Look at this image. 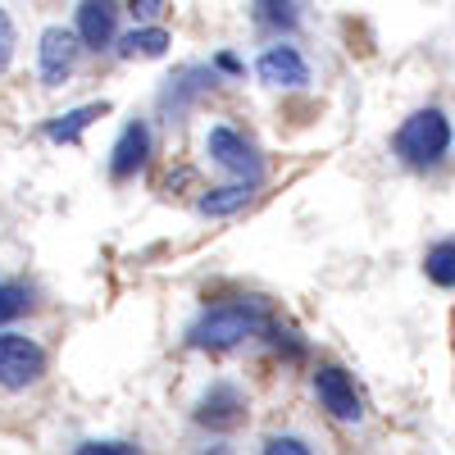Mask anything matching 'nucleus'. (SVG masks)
Listing matches in <instances>:
<instances>
[{
  "mask_svg": "<svg viewBox=\"0 0 455 455\" xmlns=\"http://www.w3.org/2000/svg\"><path fill=\"white\" fill-rule=\"evenodd\" d=\"M114 28H119V10L114 0H83L78 5V42L92 51L114 46Z\"/></svg>",
  "mask_w": 455,
  "mask_h": 455,
  "instance_id": "obj_10",
  "label": "nucleus"
},
{
  "mask_svg": "<svg viewBox=\"0 0 455 455\" xmlns=\"http://www.w3.org/2000/svg\"><path fill=\"white\" fill-rule=\"evenodd\" d=\"M128 10H132V14H137V19L150 28V19H156V14L164 10V0H128Z\"/></svg>",
  "mask_w": 455,
  "mask_h": 455,
  "instance_id": "obj_20",
  "label": "nucleus"
},
{
  "mask_svg": "<svg viewBox=\"0 0 455 455\" xmlns=\"http://www.w3.org/2000/svg\"><path fill=\"white\" fill-rule=\"evenodd\" d=\"M32 310V287H23V283H0V323H10V319H19V315H28Z\"/></svg>",
  "mask_w": 455,
  "mask_h": 455,
  "instance_id": "obj_15",
  "label": "nucleus"
},
{
  "mask_svg": "<svg viewBox=\"0 0 455 455\" xmlns=\"http://www.w3.org/2000/svg\"><path fill=\"white\" fill-rule=\"evenodd\" d=\"M315 392H319L323 410L332 414V419H341V424H355L360 414H364V401H360V392H355V383H351V373L337 369V364H319Z\"/></svg>",
  "mask_w": 455,
  "mask_h": 455,
  "instance_id": "obj_6",
  "label": "nucleus"
},
{
  "mask_svg": "<svg viewBox=\"0 0 455 455\" xmlns=\"http://www.w3.org/2000/svg\"><path fill=\"white\" fill-rule=\"evenodd\" d=\"M255 73H259V83H269V87H306L310 83V64L300 60L296 46H269L255 60Z\"/></svg>",
  "mask_w": 455,
  "mask_h": 455,
  "instance_id": "obj_8",
  "label": "nucleus"
},
{
  "mask_svg": "<svg viewBox=\"0 0 455 455\" xmlns=\"http://www.w3.org/2000/svg\"><path fill=\"white\" fill-rule=\"evenodd\" d=\"M259 328H264V306H259V300H228V306L205 310L192 323L187 341L201 347V351H228V347H237L242 337H251Z\"/></svg>",
  "mask_w": 455,
  "mask_h": 455,
  "instance_id": "obj_1",
  "label": "nucleus"
},
{
  "mask_svg": "<svg viewBox=\"0 0 455 455\" xmlns=\"http://www.w3.org/2000/svg\"><path fill=\"white\" fill-rule=\"evenodd\" d=\"M73 455H141V451L128 446V442H83Z\"/></svg>",
  "mask_w": 455,
  "mask_h": 455,
  "instance_id": "obj_17",
  "label": "nucleus"
},
{
  "mask_svg": "<svg viewBox=\"0 0 455 455\" xmlns=\"http://www.w3.org/2000/svg\"><path fill=\"white\" fill-rule=\"evenodd\" d=\"M392 150H396L410 169L437 164L446 150H451V124H446V114H442V109H414L410 119L396 128Z\"/></svg>",
  "mask_w": 455,
  "mask_h": 455,
  "instance_id": "obj_2",
  "label": "nucleus"
},
{
  "mask_svg": "<svg viewBox=\"0 0 455 455\" xmlns=\"http://www.w3.org/2000/svg\"><path fill=\"white\" fill-rule=\"evenodd\" d=\"M424 269H428V278H433L437 287H455V237H446V242H437V246L428 251Z\"/></svg>",
  "mask_w": 455,
  "mask_h": 455,
  "instance_id": "obj_14",
  "label": "nucleus"
},
{
  "mask_svg": "<svg viewBox=\"0 0 455 455\" xmlns=\"http://www.w3.org/2000/svg\"><path fill=\"white\" fill-rule=\"evenodd\" d=\"M10 55H14V23H10L5 10H0V68L10 64Z\"/></svg>",
  "mask_w": 455,
  "mask_h": 455,
  "instance_id": "obj_19",
  "label": "nucleus"
},
{
  "mask_svg": "<svg viewBox=\"0 0 455 455\" xmlns=\"http://www.w3.org/2000/svg\"><path fill=\"white\" fill-rule=\"evenodd\" d=\"M255 14L269 28H296V0H255Z\"/></svg>",
  "mask_w": 455,
  "mask_h": 455,
  "instance_id": "obj_16",
  "label": "nucleus"
},
{
  "mask_svg": "<svg viewBox=\"0 0 455 455\" xmlns=\"http://www.w3.org/2000/svg\"><path fill=\"white\" fill-rule=\"evenodd\" d=\"M219 68H223V73H242V64H237V55H219Z\"/></svg>",
  "mask_w": 455,
  "mask_h": 455,
  "instance_id": "obj_21",
  "label": "nucleus"
},
{
  "mask_svg": "<svg viewBox=\"0 0 455 455\" xmlns=\"http://www.w3.org/2000/svg\"><path fill=\"white\" fill-rule=\"evenodd\" d=\"M42 373H46V351L36 347L32 337L0 332V387L23 392V387H32Z\"/></svg>",
  "mask_w": 455,
  "mask_h": 455,
  "instance_id": "obj_3",
  "label": "nucleus"
},
{
  "mask_svg": "<svg viewBox=\"0 0 455 455\" xmlns=\"http://www.w3.org/2000/svg\"><path fill=\"white\" fill-rule=\"evenodd\" d=\"M173 46V36L164 28H132L128 36H119V55L124 60H156Z\"/></svg>",
  "mask_w": 455,
  "mask_h": 455,
  "instance_id": "obj_12",
  "label": "nucleus"
},
{
  "mask_svg": "<svg viewBox=\"0 0 455 455\" xmlns=\"http://www.w3.org/2000/svg\"><path fill=\"white\" fill-rule=\"evenodd\" d=\"M255 196V182H233V187H219V192H210V196H201V214H210V219H223V214H237V210H246V201Z\"/></svg>",
  "mask_w": 455,
  "mask_h": 455,
  "instance_id": "obj_13",
  "label": "nucleus"
},
{
  "mask_svg": "<svg viewBox=\"0 0 455 455\" xmlns=\"http://www.w3.org/2000/svg\"><path fill=\"white\" fill-rule=\"evenodd\" d=\"M242 419H246V396H242V387H233V383H214V387L201 396V405H196V424H205V428H214V433L237 428Z\"/></svg>",
  "mask_w": 455,
  "mask_h": 455,
  "instance_id": "obj_7",
  "label": "nucleus"
},
{
  "mask_svg": "<svg viewBox=\"0 0 455 455\" xmlns=\"http://www.w3.org/2000/svg\"><path fill=\"white\" fill-rule=\"evenodd\" d=\"M105 114H109V105H105V100H92V105H78V109H68V114H55V119L46 124V137H51V141L73 146V141H78L96 119H105Z\"/></svg>",
  "mask_w": 455,
  "mask_h": 455,
  "instance_id": "obj_11",
  "label": "nucleus"
},
{
  "mask_svg": "<svg viewBox=\"0 0 455 455\" xmlns=\"http://www.w3.org/2000/svg\"><path fill=\"white\" fill-rule=\"evenodd\" d=\"M264 455H310V446L300 437H269L264 442Z\"/></svg>",
  "mask_w": 455,
  "mask_h": 455,
  "instance_id": "obj_18",
  "label": "nucleus"
},
{
  "mask_svg": "<svg viewBox=\"0 0 455 455\" xmlns=\"http://www.w3.org/2000/svg\"><path fill=\"white\" fill-rule=\"evenodd\" d=\"M78 32L68 28H46L42 32V46H36V73H42L46 87H64L73 64H78Z\"/></svg>",
  "mask_w": 455,
  "mask_h": 455,
  "instance_id": "obj_5",
  "label": "nucleus"
},
{
  "mask_svg": "<svg viewBox=\"0 0 455 455\" xmlns=\"http://www.w3.org/2000/svg\"><path fill=\"white\" fill-rule=\"evenodd\" d=\"M146 160H150V128L137 119L119 132V141H114V150H109V178L124 182L137 169H146Z\"/></svg>",
  "mask_w": 455,
  "mask_h": 455,
  "instance_id": "obj_9",
  "label": "nucleus"
},
{
  "mask_svg": "<svg viewBox=\"0 0 455 455\" xmlns=\"http://www.w3.org/2000/svg\"><path fill=\"white\" fill-rule=\"evenodd\" d=\"M205 150H210V160L219 164V169H228V173H237L242 182H259V173H264V160H259V150L242 137V132H233V128H210V137H205Z\"/></svg>",
  "mask_w": 455,
  "mask_h": 455,
  "instance_id": "obj_4",
  "label": "nucleus"
}]
</instances>
